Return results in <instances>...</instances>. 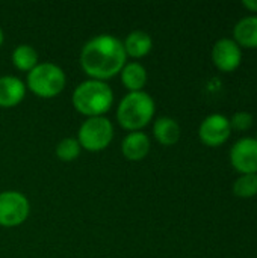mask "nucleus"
<instances>
[{
	"label": "nucleus",
	"instance_id": "6e6552de",
	"mask_svg": "<svg viewBox=\"0 0 257 258\" xmlns=\"http://www.w3.org/2000/svg\"><path fill=\"white\" fill-rule=\"evenodd\" d=\"M230 165L239 175L257 174V141L241 138L230 148Z\"/></svg>",
	"mask_w": 257,
	"mask_h": 258
},
{
	"label": "nucleus",
	"instance_id": "423d86ee",
	"mask_svg": "<svg viewBox=\"0 0 257 258\" xmlns=\"http://www.w3.org/2000/svg\"><path fill=\"white\" fill-rule=\"evenodd\" d=\"M30 212L29 200L17 192L6 190L0 194V225L2 227H17L21 225Z\"/></svg>",
	"mask_w": 257,
	"mask_h": 258
},
{
	"label": "nucleus",
	"instance_id": "0eeeda50",
	"mask_svg": "<svg viewBox=\"0 0 257 258\" xmlns=\"http://www.w3.org/2000/svg\"><path fill=\"white\" fill-rule=\"evenodd\" d=\"M232 135L230 119L223 113H211L206 116L198 127L200 141L211 148L224 145Z\"/></svg>",
	"mask_w": 257,
	"mask_h": 258
},
{
	"label": "nucleus",
	"instance_id": "4be33fe9",
	"mask_svg": "<svg viewBox=\"0 0 257 258\" xmlns=\"http://www.w3.org/2000/svg\"><path fill=\"white\" fill-rule=\"evenodd\" d=\"M254 139H256V141H257V133H256V138H254Z\"/></svg>",
	"mask_w": 257,
	"mask_h": 258
},
{
	"label": "nucleus",
	"instance_id": "a211bd4d",
	"mask_svg": "<svg viewBox=\"0 0 257 258\" xmlns=\"http://www.w3.org/2000/svg\"><path fill=\"white\" fill-rule=\"evenodd\" d=\"M80 144L74 138H65L56 145V156L62 162H73L80 154Z\"/></svg>",
	"mask_w": 257,
	"mask_h": 258
},
{
	"label": "nucleus",
	"instance_id": "f257e3e1",
	"mask_svg": "<svg viewBox=\"0 0 257 258\" xmlns=\"http://www.w3.org/2000/svg\"><path fill=\"white\" fill-rule=\"evenodd\" d=\"M123 42L114 35H97L91 38L80 51V65L94 80L105 82L121 73L126 65Z\"/></svg>",
	"mask_w": 257,
	"mask_h": 258
},
{
	"label": "nucleus",
	"instance_id": "6ab92c4d",
	"mask_svg": "<svg viewBox=\"0 0 257 258\" xmlns=\"http://www.w3.org/2000/svg\"><path fill=\"white\" fill-rule=\"evenodd\" d=\"M230 119V127H232V132H247L251 128L254 119H253V115L250 112H245V110H241V112H236L233 113Z\"/></svg>",
	"mask_w": 257,
	"mask_h": 258
},
{
	"label": "nucleus",
	"instance_id": "9b49d317",
	"mask_svg": "<svg viewBox=\"0 0 257 258\" xmlns=\"http://www.w3.org/2000/svg\"><path fill=\"white\" fill-rule=\"evenodd\" d=\"M232 39L241 48H257V15L242 17L233 27Z\"/></svg>",
	"mask_w": 257,
	"mask_h": 258
},
{
	"label": "nucleus",
	"instance_id": "dca6fc26",
	"mask_svg": "<svg viewBox=\"0 0 257 258\" xmlns=\"http://www.w3.org/2000/svg\"><path fill=\"white\" fill-rule=\"evenodd\" d=\"M12 63L20 71H32L38 65V53L29 44H20L12 51Z\"/></svg>",
	"mask_w": 257,
	"mask_h": 258
},
{
	"label": "nucleus",
	"instance_id": "20e7f679",
	"mask_svg": "<svg viewBox=\"0 0 257 258\" xmlns=\"http://www.w3.org/2000/svg\"><path fill=\"white\" fill-rule=\"evenodd\" d=\"M65 73L61 67L52 62L38 63L32 71L27 73L29 89L42 98H52L62 92L65 88Z\"/></svg>",
	"mask_w": 257,
	"mask_h": 258
},
{
	"label": "nucleus",
	"instance_id": "39448f33",
	"mask_svg": "<svg viewBox=\"0 0 257 258\" xmlns=\"http://www.w3.org/2000/svg\"><path fill=\"white\" fill-rule=\"evenodd\" d=\"M114 139V125L112 122L105 116H94L88 118L79 128L77 142L82 148L97 153L112 142Z\"/></svg>",
	"mask_w": 257,
	"mask_h": 258
},
{
	"label": "nucleus",
	"instance_id": "4468645a",
	"mask_svg": "<svg viewBox=\"0 0 257 258\" xmlns=\"http://www.w3.org/2000/svg\"><path fill=\"white\" fill-rule=\"evenodd\" d=\"M124 50L127 56L132 57H144L145 54H148L153 48V39L151 36L144 32V30H133L130 32L124 42Z\"/></svg>",
	"mask_w": 257,
	"mask_h": 258
},
{
	"label": "nucleus",
	"instance_id": "f3484780",
	"mask_svg": "<svg viewBox=\"0 0 257 258\" xmlns=\"http://www.w3.org/2000/svg\"><path fill=\"white\" fill-rule=\"evenodd\" d=\"M233 195L242 200H250L257 197V174H242L232 186Z\"/></svg>",
	"mask_w": 257,
	"mask_h": 258
},
{
	"label": "nucleus",
	"instance_id": "f8f14e48",
	"mask_svg": "<svg viewBox=\"0 0 257 258\" xmlns=\"http://www.w3.org/2000/svg\"><path fill=\"white\" fill-rule=\"evenodd\" d=\"M121 151L127 160H142L150 151V139L142 132H132L124 138L121 144Z\"/></svg>",
	"mask_w": 257,
	"mask_h": 258
},
{
	"label": "nucleus",
	"instance_id": "7ed1b4c3",
	"mask_svg": "<svg viewBox=\"0 0 257 258\" xmlns=\"http://www.w3.org/2000/svg\"><path fill=\"white\" fill-rule=\"evenodd\" d=\"M155 100L144 91L129 92L117 109V119L121 127L130 132H139L155 116Z\"/></svg>",
	"mask_w": 257,
	"mask_h": 258
},
{
	"label": "nucleus",
	"instance_id": "f03ea898",
	"mask_svg": "<svg viewBox=\"0 0 257 258\" xmlns=\"http://www.w3.org/2000/svg\"><path fill=\"white\" fill-rule=\"evenodd\" d=\"M114 103V92L106 82L85 80L73 92V104L77 112L89 118L103 116Z\"/></svg>",
	"mask_w": 257,
	"mask_h": 258
},
{
	"label": "nucleus",
	"instance_id": "412c9836",
	"mask_svg": "<svg viewBox=\"0 0 257 258\" xmlns=\"http://www.w3.org/2000/svg\"><path fill=\"white\" fill-rule=\"evenodd\" d=\"M3 44V30L0 29V45Z\"/></svg>",
	"mask_w": 257,
	"mask_h": 258
},
{
	"label": "nucleus",
	"instance_id": "1a4fd4ad",
	"mask_svg": "<svg viewBox=\"0 0 257 258\" xmlns=\"http://www.w3.org/2000/svg\"><path fill=\"white\" fill-rule=\"evenodd\" d=\"M212 62L223 73H233L242 62V48L232 38H221L212 47Z\"/></svg>",
	"mask_w": 257,
	"mask_h": 258
},
{
	"label": "nucleus",
	"instance_id": "aec40b11",
	"mask_svg": "<svg viewBox=\"0 0 257 258\" xmlns=\"http://www.w3.org/2000/svg\"><path fill=\"white\" fill-rule=\"evenodd\" d=\"M242 6L247 11L253 12V15H257V0H244L242 2Z\"/></svg>",
	"mask_w": 257,
	"mask_h": 258
},
{
	"label": "nucleus",
	"instance_id": "9d476101",
	"mask_svg": "<svg viewBox=\"0 0 257 258\" xmlns=\"http://www.w3.org/2000/svg\"><path fill=\"white\" fill-rule=\"evenodd\" d=\"M26 95V85L14 76L0 77V107H14L23 101Z\"/></svg>",
	"mask_w": 257,
	"mask_h": 258
},
{
	"label": "nucleus",
	"instance_id": "2eb2a0df",
	"mask_svg": "<svg viewBox=\"0 0 257 258\" xmlns=\"http://www.w3.org/2000/svg\"><path fill=\"white\" fill-rule=\"evenodd\" d=\"M121 82L130 92L142 91L147 83V70L139 62H129L121 70Z\"/></svg>",
	"mask_w": 257,
	"mask_h": 258
},
{
	"label": "nucleus",
	"instance_id": "ddd939ff",
	"mask_svg": "<svg viewBox=\"0 0 257 258\" xmlns=\"http://www.w3.org/2000/svg\"><path fill=\"white\" fill-rule=\"evenodd\" d=\"M180 125L174 118L170 116H161L155 121L153 125V135L156 141L165 147H171L179 142L180 139Z\"/></svg>",
	"mask_w": 257,
	"mask_h": 258
}]
</instances>
